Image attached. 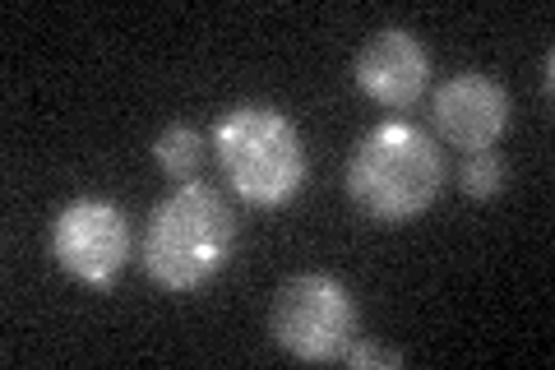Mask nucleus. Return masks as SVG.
Here are the masks:
<instances>
[{
  "instance_id": "1",
  "label": "nucleus",
  "mask_w": 555,
  "mask_h": 370,
  "mask_svg": "<svg viewBox=\"0 0 555 370\" xmlns=\"http://www.w3.org/2000/svg\"><path fill=\"white\" fill-rule=\"evenodd\" d=\"M236 241L241 227L232 204L214 186L190 181L153 204L139 241V264L167 292H199L232 264Z\"/></svg>"
},
{
  "instance_id": "2",
  "label": "nucleus",
  "mask_w": 555,
  "mask_h": 370,
  "mask_svg": "<svg viewBox=\"0 0 555 370\" xmlns=\"http://www.w3.org/2000/svg\"><path fill=\"white\" fill-rule=\"evenodd\" d=\"M208 149L232 186V195L250 208H283L301 195L306 186V139L287 120V112L269 107V102H236L228 107L214 130H208Z\"/></svg>"
},
{
  "instance_id": "3",
  "label": "nucleus",
  "mask_w": 555,
  "mask_h": 370,
  "mask_svg": "<svg viewBox=\"0 0 555 370\" xmlns=\"http://www.w3.org/2000/svg\"><path fill=\"white\" fill-rule=\"evenodd\" d=\"M444 190V153L436 135L412 120H385L357 144L347 163V200L371 222H412Z\"/></svg>"
},
{
  "instance_id": "4",
  "label": "nucleus",
  "mask_w": 555,
  "mask_h": 370,
  "mask_svg": "<svg viewBox=\"0 0 555 370\" xmlns=\"http://www.w3.org/2000/svg\"><path fill=\"white\" fill-rule=\"evenodd\" d=\"M361 333L357 296L328 273H297L269 302V339L297 361H338Z\"/></svg>"
},
{
  "instance_id": "5",
  "label": "nucleus",
  "mask_w": 555,
  "mask_h": 370,
  "mask_svg": "<svg viewBox=\"0 0 555 370\" xmlns=\"http://www.w3.org/2000/svg\"><path fill=\"white\" fill-rule=\"evenodd\" d=\"M134 237L126 208L98 195L69 200L56 222H51V259L75 278V283L107 292L120 283V273L130 269Z\"/></svg>"
},
{
  "instance_id": "6",
  "label": "nucleus",
  "mask_w": 555,
  "mask_h": 370,
  "mask_svg": "<svg viewBox=\"0 0 555 370\" xmlns=\"http://www.w3.org/2000/svg\"><path fill=\"white\" fill-rule=\"evenodd\" d=\"M430 126L459 153L495 149L509 130V93L505 84L481 75V69H463V75L444 79L430 93Z\"/></svg>"
},
{
  "instance_id": "7",
  "label": "nucleus",
  "mask_w": 555,
  "mask_h": 370,
  "mask_svg": "<svg viewBox=\"0 0 555 370\" xmlns=\"http://www.w3.org/2000/svg\"><path fill=\"white\" fill-rule=\"evenodd\" d=\"M352 79L371 102L389 112H408L426 98L430 51L412 28H375L352 61Z\"/></svg>"
},
{
  "instance_id": "8",
  "label": "nucleus",
  "mask_w": 555,
  "mask_h": 370,
  "mask_svg": "<svg viewBox=\"0 0 555 370\" xmlns=\"http://www.w3.org/2000/svg\"><path fill=\"white\" fill-rule=\"evenodd\" d=\"M208 153H214V149H208L204 130L185 126V120L167 126L158 139H153V163H158V171L167 176V181H177V186L199 181V171H204V157H208Z\"/></svg>"
},
{
  "instance_id": "9",
  "label": "nucleus",
  "mask_w": 555,
  "mask_h": 370,
  "mask_svg": "<svg viewBox=\"0 0 555 370\" xmlns=\"http://www.w3.org/2000/svg\"><path fill=\"white\" fill-rule=\"evenodd\" d=\"M459 186H463L467 200H500L509 190V163H505V153H495V149L463 153Z\"/></svg>"
},
{
  "instance_id": "10",
  "label": "nucleus",
  "mask_w": 555,
  "mask_h": 370,
  "mask_svg": "<svg viewBox=\"0 0 555 370\" xmlns=\"http://www.w3.org/2000/svg\"><path fill=\"white\" fill-rule=\"evenodd\" d=\"M338 361H343L347 370H371V366H379V370H398L408 357H403L398 347H389V343H371V339H361V333H357V339L347 343V352H343Z\"/></svg>"
}]
</instances>
